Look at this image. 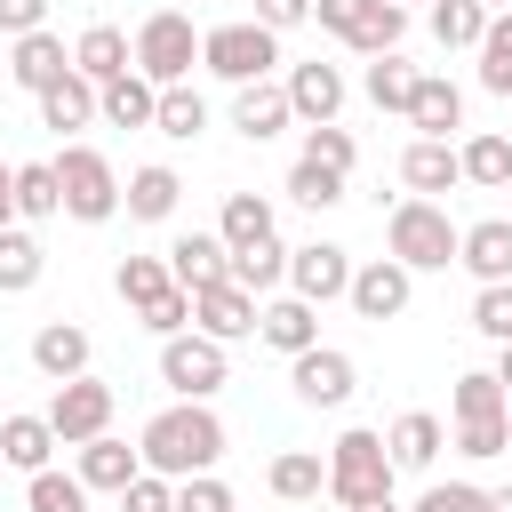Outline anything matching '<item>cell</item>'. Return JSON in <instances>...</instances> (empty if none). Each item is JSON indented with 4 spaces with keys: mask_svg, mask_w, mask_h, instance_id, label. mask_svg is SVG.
Segmentation results:
<instances>
[{
    "mask_svg": "<svg viewBox=\"0 0 512 512\" xmlns=\"http://www.w3.org/2000/svg\"><path fill=\"white\" fill-rule=\"evenodd\" d=\"M136 448H144V472H160V480L216 472V464H224V416H216L208 400H168V408L136 432Z\"/></svg>",
    "mask_w": 512,
    "mask_h": 512,
    "instance_id": "cell-1",
    "label": "cell"
},
{
    "mask_svg": "<svg viewBox=\"0 0 512 512\" xmlns=\"http://www.w3.org/2000/svg\"><path fill=\"white\" fill-rule=\"evenodd\" d=\"M384 256H400L408 272H448L464 256V224L440 200H400L384 216Z\"/></svg>",
    "mask_w": 512,
    "mask_h": 512,
    "instance_id": "cell-2",
    "label": "cell"
},
{
    "mask_svg": "<svg viewBox=\"0 0 512 512\" xmlns=\"http://www.w3.org/2000/svg\"><path fill=\"white\" fill-rule=\"evenodd\" d=\"M392 480H400V464H392L384 432L352 424V432H336V440H328V496H336L344 512H360V504L392 496Z\"/></svg>",
    "mask_w": 512,
    "mask_h": 512,
    "instance_id": "cell-3",
    "label": "cell"
},
{
    "mask_svg": "<svg viewBox=\"0 0 512 512\" xmlns=\"http://www.w3.org/2000/svg\"><path fill=\"white\" fill-rule=\"evenodd\" d=\"M272 64H280V32H264L256 16H232V24H208L200 32V72H216L232 88L272 80Z\"/></svg>",
    "mask_w": 512,
    "mask_h": 512,
    "instance_id": "cell-4",
    "label": "cell"
},
{
    "mask_svg": "<svg viewBox=\"0 0 512 512\" xmlns=\"http://www.w3.org/2000/svg\"><path fill=\"white\" fill-rule=\"evenodd\" d=\"M56 184H64V216H72V224H112L120 200H128L120 168H112L96 144H64V152H56Z\"/></svg>",
    "mask_w": 512,
    "mask_h": 512,
    "instance_id": "cell-5",
    "label": "cell"
},
{
    "mask_svg": "<svg viewBox=\"0 0 512 512\" xmlns=\"http://www.w3.org/2000/svg\"><path fill=\"white\" fill-rule=\"evenodd\" d=\"M192 64H200V24H192L184 8H152V16L136 24V72H144L152 88H184Z\"/></svg>",
    "mask_w": 512,
    "mask_h": 512,
    "instance_id": "cell-6",
    "label": "cell"
},
{
    "mask_svg": "<svg viewBox=\"0 0 512 512\" xmlns=\"http://www.w3.org/2000/svg\"><path fill=\"white\" fill-rule=\"evenodd\" d=\"M224 376H232V360H224V344H216V336L184 328V336H168V344H160V384H168L176 400H216V392H224Z\"/></svg>",
    "mask_w": 512,
    "mask_h": 512,
    "instance_id": "cell-7",
    "label": "cell"
},
{
    "mask_svg": "<svg viewBox=\"0 0 512 512\" xmlns=\"http://www.w3.org/2000/svg\"><path fill=\"white\" fill-rule=\"evenodd\" d=\"M112 384H96V376H72V384H56V400L40 408L48 424H56V440L64 448H88V440H104L112 432Z\"/></svg>",
    "mask_w": 512,
    "mask_h": 512,
    "instance_id": "cell-8",
    "label": "cell"
},
{
    "mask_svg": "<svg viewBox=\"0 0 512 512\" xmlns=\"http://www.w3.org/2000/svg\"><path fill=\"white\" fill-rule=\"evenodd\" d=\"M352 248H336V240H304V248H288V296H304V304H336V296H352Z\"/></svg>",
    "mask_w": 512,
    "mask_h": 512,
    "instance_id": "cell-9",
    "label": "cell"
},
{
    "mask_svg": "<svg viewBox=\"0 0 512 512\" xmlns=\"http://www.w3.org/2000/svg\"><path fill=\"white\" fill-rule=\"evenodd\" d=\"M288 384H296V400H304V408H344V400L360 392V368H352V352L312 344V352H296V360H288Z\"/></svg>",
    "mask_w": 512,
    "mask_h": 512,
    "instance_id": "cell-10",
    "label": "cell"
},
{
    "mask_svg": "<svg viewBox=\"0 0 512 512\" xmlns=\"http://www.w3.org/2000/svg\"><path fill=\"white\" fill-rule=\"evenodd\" d=\"M280 88H288V112H296L304 128H328V120L344 112V96H352L344 64H320V56H312V64H288V80H280Z\"/></svg>",
    "mask_w": 512,
    "mask_h": 512,
    "instance_id": "cell-11",
    "label": "cell"
},
{
    "mask_svg": "<svg viewBox=\"0 0 512 512\" xmlns=\"http://www.w3.org/2000/svg\"><path fill=\"white\" fill-rule=\"evenodd\" d=\"M408 296H416V272H408L400 256H368V264L352 272V296H344V304H352L360 320H400Z\"/></svg>",
    "mask_w": 512,
    "mask_h": 512,
    "instance_id": "cell-12",
    "label": "cell"
},
{
    "mask_svg": "<svg viewBox=\"0 0 512 512\" xmlns=\"http://www.w3.org/2000/svg\"><path fill=\"white\" fill-rule=\"evenodd\" d=\"M256 320H264V304H256L248 288H232V280H216V288H200V296H192V328H200V336H216V344L256 336Z\"/></svg>",
    "mask_w": 512,
    "mask_h": 512,
    "instance_id": "cell-13",
    "label": "cell"
},
{
    "mask_svg": "<svg viewBox=\"0 0 512 512\" xmlns=\"http://www.w3.org/2000/svg\"><path fill=\"white\" fill-rule=\"evenodd\" d=\"M400 184H408V200H440V192L464 184V152L440 144V136H416V144L400 152Z\"/></svg>",
    "mask_w": 512,
    "mask_h": 512,
    "instance_id": "cell-14",
    "label": "cell"
},
{
    "mask_svg": "<svg viewBox=\"0 0 512 512\" xmlns=\"http://www.w3.org/2000/svg\"><path fill=\"white\" fill-rule=\"evenodd\" d=\"M72 472H80V488H88V496H120V488L144 472V448H128L120 432H104V440L72 448Z\"/></svg>",
    "mask_w": 512,
    "mask_h": 512,
    "instance_id": "cell-15",
    "label": "cell"
},
{
    "mask_svg": "<svg viewBox=\"0 0 512 512\" xmlns=\"http://www.w3.org/2000/svg\"><path fill=\"white\" fill-rule=\"evenodd\" d=\"M160 256H168L176 288H192V296H200V288H216V280H232V248H224L216 232H176Z\"/></svg>",
    "mask_w": 512,
    "mask_h": 512,
    "instance_id": "cell-16",
    "label": "cell"
},
{
    "mask_svg": "<svg viewBox=\"0 0 512 512\" xmlns=\"http://www.w3.org/2000/svg\"><path fill=\"white\" fill-rule=\"evenodd\" d=\"M88 360H96V344H88V328H80V320H40V336H32V368H40L48 384L88 376Z\"/></svg>",
    "mask_w": 512,
    "mask_h": 512,
    "instance_id": "cell-17",
    "label": "cell"
},
{
    "mask_svg": "<svg viewBox=\"0 0 512 512\" xmlns=\"http://www.w3.org/2000/svg\"><path fill=\"white\" fill-rule=\"evenodd\" d=\"M72 72L96 80V88H112L120 72H136V40H128L120 24H88V32L72 40Z\"/></svg>",
    "mask_w": 512,
    "mask_h": 512,
    "instance_id": "cell-18",
    "label": "cell"
},
{
    "mask_svg": "<svg viewBox=\"0 0 512 512\" xmlns=\"http://www.w3.org/2000/svg\"><path fill=\"white\" fill-rule=\"evenodd\" d=\"M408 128H416V136L456 144V128H464V88H456L448 72H424V80H416V96H408Z\"/></svg>",
    "mask_w": 512,
    "mask_h": 512,
    "instance_id": "cell-19",
    "label": "cell"
},
{
    "mask_svg": "<svg viewBox=\"0 0 512 512\" xmlns=\"http://www.w3.org/2000/svg\"><path fill=\"white\" fill-rule=\"evenodd\" d=\"M256 336H264L280 360H296V352H312V344H320V304H304V296H264Z\"/></svg>",
    "mask_w": 512,
    "mask_h": 512,
    "instance_id": "cell-20",
    "label": "cell"
},
{
    "mask_svg": "<svg viewBox=\"0 0 512 512\" xmlns=\"http://www.w3.org/2000/svg\"><path fill=\"white\" fill-rule=\"evenodd\" d=\"M64 72H72V48H64L56 32H24V40L8 48V80H16V88H32V96H48Z\"/></svg>",
    "mask_w": 512,
    "mask_h": 512,
    "instance_id": "cell-21",
    "label": "cell"
},
{
    "mask_svg": "<svg viewBox=\"0 0 512 512\" xmlns=\"http://www.w3.org/2000/svg\"><path fill=\"white\" fill-rule=\"evenodd\" d=\"M232 128H240L248 144H272L280 128H296V112H288V88H280V80H256V88H232Z\"/></svg>",
    "mask_w": 512,
    "mask_h": 512,
    "instance_id": "cell-22",
    "label": "cell"
},
{
    "mask_svg": "<svg viewBox=\"0 0 512 512\" xmlns=\"http://www.w3.org/2000/svg\"><path fill=\"white\" fill-rule=\"evenodd\" d=\"M384 448H392V464H400V472H432V464H440V448H448V424H440L432 408H408V416H392Z\"/></svg>",
    "mask_w": 512,
    "mask_h": 512,
    "instance_id": "cell-23",
    "label": "cell"
},
{
    "mask_svg": "<svg viewBox=\"0 0 512 512\" xmlns=\"http://www.w3.org/2000/svg\"><path fill=\"white\" fill-rule=\"evenodd\" d=\"M264 488H272L280 504H312V496H328V448H280V456L264 464Z\"/></svg>",
    "mask_w": 512,
    "mask_h": 512,
    "instance_id": "cell-24",
    "label": "cell"
},
{
    "mask_svg": "<svg viewBox=\"0 0 512 512\" xmlns=\"http://www.w3.org/2000/svg\"><path fill=\"white\" fill-rule=\"evenodd\" d=\"M480 288H496V280H512V216H480V224H464V256H456Z\"/></svg>",
    "mask_w": 512,
    "mask_h": 512,
    "instance_id": "cell-25",
    "label": "cell"
},
{
    "mask_svg": "<svg viewBox=\"0 0 512 512\" xmlns=\"http://www.w3.org/2000/svg\"><path fill=\"white\" fill-rule=\"evenodd\" d=\"M216 240H224L232 256H240V248H264V240H280V216H272V200H264V192H224Z\"/></svg>",
    "mask_w": 512,
    "mask_h": 512,
    "instance_id": "cell-26",
    "label": "cell"
},
{
    "mask_svg": "<svg viewBox=\"0 0 512 512\" xmlns=\"http://www.w3.org/2000/svg\"><path fill=\"white\" fill-rule=\"evenodd\" d=\"M56 448H64V440H56V424H48V416H8V424H0V464H8V472H24V480H32V472H48V464H56Z\"/></svg>",
    "mask_w": 512,
    "mask_h": 512,
    "instance_id": "cell-27",
    "label": "cell"
},
{
    "mask_svg": "<svg viewBox=\"0 0 512 512\" xmlns=\"http://www.w3.org/2000/svg\"><path fill=\"white\" fill-rule=\"evenodd\" d=\"M40 128L64 144V136H80V128H96V80H80V72H64L48 96H40Z\"/></svg>",
    "mask_w": 512,
    "mask_h": 512,
    "instance_id": "cell-28",
    "label": "cell"
},
{
    "mask_svg": "<svg viewBox=\"0 0 512 512\" xmlns=\"http://www.w3.org/2000/svg\"><path fill=\"white\" fill-rule=\"evenodd\" d=\"M96 120L104 128H152L160 120V88L144 72H120L112 88H96Z\"/></svg>",
    "mask_w": 512,
    "mask_h": 512,
    "instance_id": "cell-29",
    "label": "cell"
},
{
    "mask_svg": "<svg viewBox=\"0 0 512 512\" xmlns=\"http://www.w3.org/2000/svg\"><path fill=\"white\" fill-rule=\"evenodd\" d=\"M176 200H184V176H176L168 160H144V168L128 176V200H120V208H128L136 224H168Z\"/></svg>",
    "mask_w": 512,
    "mask_h": 512,
    "instance_id": "cell-30",
    "label": "cell"
},
{
    "mask_svg": "<svg viewBox=\"0 0 512 512\" xmlns=\"http://www.w3.org/2000/svg\"><path fill=\"white\" fill-rule=\"evenodd\" d=\"M416 80H424V72H416V64L392 48V56H368V72H360V96H368L376 112H400V120H408V96H416Z\"/></svg>",
    "mask_w": 512,
    "mask_h": 512,
    "instance_id": "cell-31",
    "label": "cell"
},
{
    "mask_svg": "<svg viewBox=\"0 0 512 512\" xmlns=\"http://www.w3.org/2000/svg\"><path fill=\"white\" fill-rule=\"evenodd\" d=\"M456 152H464V184L512 192V136H504V128H480V136H464Z\"/></svg>",
    "mask_w": 512,
    "mask_h": 512,
    "instance_id": "cell-32",
    "label": "cell"
},
{
    "mask_svg": "<svg viewBox=\"0 0 512 512\" xmlns=\"http://www.w3.org/2000/svg\"><path fill=\"white\" fill-rule=\"evenodd\" d=\"M40 272H48V248H40V232H32V224H8V232H0V296H24V288H40Z\"/></svg>",
    "mask_w": 512,
    "mask_h": 512,
    "instance_id": "cell-33",
    "label": "cell"
},
{
    "mask_svg": "<svg viewBox=\"0 0 512 512\" xmlns=\"http://www.w3.org/2000/svg\"><path fill=\"white\" fill-rule=\"evenodd\" d=\"M48 216H64L56 160H16V224H48Z\"/></svg>",
    "mask_w": 512,
    "mask_h": 512,
    "instance_id": "cell-34",
    "label": "cell"
},
{
    "mask_svg": "<svg viewBox=\"0 0 512 512\" xmlns=\"http://www.w3.org/2000/svg\"><path fill=\"white\" fill-rule=\"evenodd\" d=\"M112 288H120V304H128V312H152V304L176 288V272H168V256H120Z\"/></svg>",
    "mask_w": 512,
    "mask_h": 512,
    "instance_id": "cell-35",
    "label": "cell"
},
{
    "mask_svg": "<svg viewBox=\"0 0 512 512\" xmlns=\"http://www.w3.org/2000/svg\"><path fill=\"white\" fill-rule=\"evenodd\" d=\"M448 416L456 424H480V416H512V392L496 384V368H464L456 392H448Z\"/></svg>",
    "mask_w": 512,
    "mask_h": 512,
    "instance_id": "cell-36",
    "label": "cell"
},
{
    "mask_svg": "<svg viewBox=\"0 0 512 512\" xmlns=\"http://www.w3.org/2000/svg\"><path fill=\"white\" fill-rule=\"evenodd\" d=\"M152 128H160L168 144H192V136L208 128V96H200L192 80H184V88H160V120H152Z\"/></svg>",
    "mask_w": 512,
    "mask_h": 512,
    "instance_id": "cell-37",
    "label": "cell"
},
{
    "mask_svg": "<svg viewBox=\"0 0 512 512\" xmlns=\"http://www.w3.org/2000/svg\"><path fill=\"white\" fill-rule=\"evenodd\" d=\"M280 280H288V248H280V240H264V248H240V256H232V288H248L256 304H264Z\"/></svg>",
    "mask_w": 512,
    "mask_h": 512,
    "instance_id": "cell-38",
    "label": "cell"
},
{
    "mask_svg": "<svg viewBox=\"0 0 512 512\" xmlns=\"http://www.w3.org/2000/svg\"><path fill=\"white\" fill-rule=\"evenodd\" d=\"M400 40H408V8H400V0H376V8L360 16V32H352L344 48H352V56H392Z\"/></svg>",
    "mask_w": 512,
    "mask_h": 512,
    "instance_id": "cell-39",
    "label": "cell"
},
{
    "mask_svg": "<svg viewBox=\"0 0 512 512\" xmlns=\"http://www.w3.org/2000/svg\"><path fill=\"white\" fill-rule=\"evenodd\" d=\"M432 40L440 48H480L488 40V8L480 0H432Z\"/></svg>",
    "mask_w": 512,
    "mask_h": 512,
    "instance_id": "cell-40",
    "label": "cell"
},
{
    "mask_svg": "<svg viewBox=\"0 0 512 512\" xmlns=\"http://www.w3.org/2000/svg\"><path fill=\"white\" fill-rule=\"evenodd\" d=\"M472 56H480V88L512 104V8H504V16H488V40H480Z\"/></svg>",
    "mask_w": 512,
    "mask_h": 512,
    "instance_id": "cell-41",
    "label": "cell"
},
{
    "mask_svg": "<svg viewBox=\"0 0 512 512\" xmlns=\"http://www.w3.org/2000/svg\"><path fill=\"white\" fill-rule=\"evenodd\" d=\"M24 512H88V488H80V472H32L24 480Z\"/></svg>",
    "mask_w": 512,
    "mask_h": 512,
    "instance_id": "cell-42",
    "label": "cell"
},
{
    "mask_svg": "<svg viewBox=\"0 0 512 512\" xmlns=\"http://www.w3.org/2000/svg\"><path fill=\"white\" fill-rule=\"evenodd\" d=\"M288 200H304V208H312V216H320V208H336V200H344V176H336V168H320V160H304V152H296V168H288Z\"/></svg>",
    "mask_w": 512,
    "mask_h": 512,
    "instance_id": "cell-43",
    "label": "cell"
},
{
    "mask_svg": "<svg viewBox=\"0 0 512 512\" xmlns=\"http://www.w3.org/2000/svg\"><path fill=\"white\" fill-rule=\"evenodd\" d=\"M456 456L488 464V456H512V416H480V424H456Z\"/></svg>",
    "mask_w": 512,
    "mask_h": 512,
    "instance_id": "cell-44",
    "label": "cell"
},
{
    "mask_svg": "<svg viewBox=\"0 0 512 512\" xmlns=\"http://www.w3.org/2000/svg\"><path fill=\"white\" fill-rule=\"evenodd\" d=\"M304 160H320V168H336V176H352V160H360V144H352V128H304Z\"/></svg>",
    "mask_w": 512,
    "mask_h": 512,
    "instance_id": "cell-45",
    "label": "cell"
},
{
    "mask_svg": "<svg viewBox=\"0 0 512 512\" xmlns=\"http://www.w3.org/2000/svg\"><path fill=\"white\" fill-rule=\"evenodd\" d=\"M472 328H480L488 344H512V280H496V288L472 296Z\"/></svg>",
    "mask_w": 512,
    "mask_h": 512,
    "instance_id": "cell-46",
    "label": "cell"
},
{
    "mask_svg": "<svg viewBox=\"0 0 512 512\" xmlns=\"http://www.w3.org/2000/svg\"><path fill=\"white\" fill-rule=\"evenodd\" d=\"M408 512H488V488H472V480H432Z\"/></svg>",
    "mask_w": 512,
    "mask_h": 512,
    "instance_id": "cell-47",
    "label": "cell"
},
{
    "mask_svg": "<svg viewBox=\"0 0 512 512\" xmlns=\"http://www.w3.org/2000/svg\"><path fill=\"white\" fill-rule=\"evenodd\" d=\"M176 512H240V504L216 472H192V480H176Z\"/></svg>",
    "mask_w": 512,
    "mask_h": 512,
    "instance_id": "cell-48",
    "label": "cell"
},
{
    "mask_svg": "<svg viewBox=\"0 0 512 512\" xmlns=\"http://www.w3.org/2000/svg\"><path fill=\"white\" fill-rule=\"evenodd\" d=\"M136 320H144L160 344H168V336H184V328H192V288H168V296H160L152 312H136Z\"/></svg>",
    "mask_w": 512,
    "mask_h": 512,
    "instance_id": "cell-49",
    "label": "cell"
},
{
    "mask_svg": "<svg viewBox=\"0 0 512 512\" xmlns=\"http://www.w3.org/2000/svg\"><path fill=\"white\" fill-rule=\"evenodd\" d=\"M120 512H176V480H160V472H136V480L120 488Z\"/></svg>",
    "mask_w": 512,
    "mask_h": 512,
    "instance_id": "cell-50",
    "label": "cell"
},
{
    "mask_svg": "<svg viewBox=\"0 0 512 512\" xmlns=\"http://www.w3.org/2000/svg\"><path fill=\"white\" fill-rule=\"evenodd\" d=\"M376 0H312V24L328 32V40H352L360 32V16H368Z\"/></svg>",
    "mask_w": 512,
    "mask_h": 512,
    "instance_id": "cell-51",
    "label": "cell"
},
{
    "mask_svg": "<svg viewBox=\"0 0 512 512\" xmlns=\"http://www.w3.org/2000/svg\"><path fill=\"white\" fill-rule=\"evenodd\" d=\"M0 32H8V40L48 32V0H0Z\"/></svg>",
    "mask_w": 512,
    "mask_h": 512,
    "instance_id": "cell-52",
    "label": "cell"
},
{
    "mask_svg": "<svg viewBox=\"0 0 512 512\" xmlns=\"http://www.w3.org/2000/svg\"><path fill=\"white\" fill-rule=\"evenodd\" d=\"M256 24L264 32H296V24H312V0H256Z\"/></svg>",
    "mask_w": 512,
    "mask_h": 512,
    "instance_id": "cell-53",
    "label": "cell"
},
{
    "mask_svg": "<svg viewBox=\"0 0 512 512\" xmlns=\"http://www.w3.org/2000/svg\"><path fill=\"white\" fill-rule=\"evenodd\" d=\"M16 224V160H0V232Z\"/></svg>",
    "mask_w": 512,
    "mask_h": 512,
    "instance_id": "cell-54",
    "label": "cell"
},
{
    "mask_svg": "<svg viewBox=\"0 0 512 512\" xmlns=\"http://www.w3.org/2000/svg\"><path fill=\"white\" fill-rule=\"evenodd\" d=\"M496 384L512 392V344H496Z\"/></svg>",
    "mask_w": 512,
    "mask_h": 512,
    "instance_id": "cell-55",
    "label": "cell"
},
{
    "mask_svg": "<svg viewBox=\"0 0 512 512\" xmlns=\"http://www.w3.org/2000/svg\"><path fill=\"white\" fill-rule=\"evenodd\" d=\"M488 512H512V488H488Z\"/></svg>",
    "mask_w": 512,
    "mask_h": 512,
    "instance_id": "cell-56",
    "label": "cell"
},
{
    "mask_svg": "<svg viewBox=\"0 0 512 512\" xmlns=\"http://www.w3.org/2000/svg\"><path fill=\"white\" fill-rule=\"evenodd\" d=\"M360 512H408V504H392V496H376V504H360Z\"/></svg>",
    "mask_w": 512,
    "mask_h": 512,
    "instance_id": "cell-57",
    "label": "cell"
},
{
    "mask_svg": "<svg viewBox=\"0 0 512 512\" xmlns=\"http://www.w3.org/2000/svg\"><path fill=\"white\" fill-rule=\"evenodd\" d=\"M480 8H488V16H504V8H512V0H480Z\"/></svg>",
    "mask_w": 512,
    "mask_h": 512,
    "instance_id": "cell-58",
    "label": "cell"
},
{
    "mask_svg": "<svg viewBox=\"0 0 512 512\" xmlns=\"http://www.w3.org/2000/svg\"><path fill=\"white\" fill-rule=\"evenodd\" d=\"M400 8H408V0H400Z\"/></svg>",
    "mask_w": 512,
    "mask_h": 512,
    "instance_id": "cell-59",
    "label": "cell"
}]
</instances>
